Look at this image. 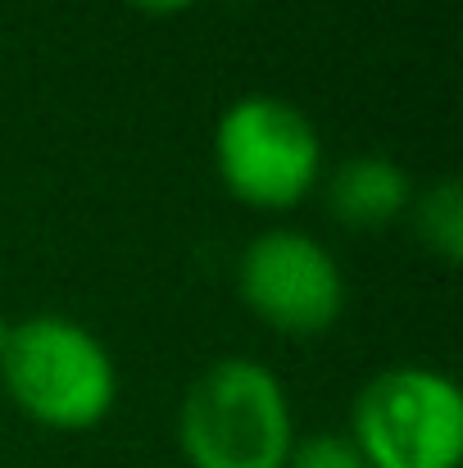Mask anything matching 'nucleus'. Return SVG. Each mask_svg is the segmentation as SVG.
<instances>
[{
  "label": "nucleus",
  "instance_id": "obj_3",
  "mask_svg": "<svg viewBox=\"0 0 463 468\" xmlns=\"http://www.w3.org/2000/svg\"><path fill=\"white\" fill-rule=\"evenodd\" d=\"M214 168L232 200L264 214L296 209L322 177V137L300 105L241 96L214 123Z\"/></svg>",
  "mask_w": 463,
  "mask_h": 468
},
{
  "label": "nucleus",
  "instance_id": "obj_8",
  "mask_svg": "<svg viewBox=\"0 0 463 468\" xmlns=\"http://www.w3.org/2000/svg\"><path fill=\"white\" fill-rule=\"evenodd\" d=\"M282 468H368L359 446L345 432H309L291 441V455Z\"/></svg>",
  "mask_w": 463,
  "mask_h": 468
},
{
  "label": "nucleus",
  "instance_id": "obj_9",
  "mask_svg": "<svg viewBox=\"0 0 463 468\" xmlns=\"http://www.w3.org/2000/svg\"><path fill=\"white\" fill-rule=\"evenodd\" d=\"M132 9H142V14H151V18H168V14H182V9H191L195 0H128Z\"/></svg>",
  "mask_w": 463,
  "mask_h": 468
},
{
  "label": "nucleus",
  "instance_id": "obj_1",
  "mask_svg": "<svg viewBox=\"0 0 463 468\" xmlns=\"http://www.w3.org/2000/svg\"><path fill=\"white\" fill-rule=\"evenodd\" d=\"M0 382L23 419L50 432L100 428L119 400V368L105 341L64 314L9 323L0 346Z\"/></svg>",
  "mask_w": 463,
  "mask_h": 468
},
{
  "label": "nucleus",
  "instance_id": "obj_7",
  "mask_svg": "<svg viewBox=\"0 0 463 468\" xmlns=\"http://www.w3.org/2000/svg\"><path fill=\"white\" fill-rule=\"evenodd\" d=\"M409 218H414V237H418L446 269H455L463 255V186H459V177H437L432 186L414 191Z\"/></svg>",
  "mask_w": 463,
  "mask_h": 468
},
{
  "label": "nucleus",
  "instance_id": "obj_5",
  "mask_svg": "<svg viewBox=\"0 0 463 468\" xmlns=\"http://www.w3.org/2000/svg\"><path fill=\"white\" fill-rule=\"evenodd\" d=\"M246 310L282 336H322L345 310V273L336 255L296 228H268L237 260Z\"/></svg>",
  "mask_w": 463,
  "mask_h": 468
},
{
  "label": "nucleus",
  "instance_id": "obj_6",
  "mask_svg": "<svg viewBox=\"0 0 463 468\" xmlns=\"http://www.w3.org/2000/svg\"><path fill=\"white\" fill-rule=\"evenodd\" d=\"M414 191L418 186L405 173V164L377 155V151H363V155H350L331 168L322 196H327V214L345 232H382L409 214Z\"/></svg>",
  "mask_w": 463,
  "mask_h": 468
},
{
  "label": "nucleus",
  "instance_id": "obj_2",
  "mask_svg": "<svg viewBox=\"0 0 463 468\" xmlns=\"http://www.w3.org/2000/svg\"><path fill=\"white\" fill-rule=\"evenodd\" d=\"M291 441V396L259 359H218L182 396L177 446L191 468H282Z\"/></svg>",
  "mask_w": 463,
  "mask_h": 468
},
{
  "label": "nucleus",
  "instance_id": "obj_4",
  "mask_svg": "<svg viewBox=\"0 0 463 468\" xmlns=\"http://www.w3.org/2000/svg\"><path fill=\"white\" fill-rule=\"evenodd\" d=\"M345 437L368 468H459L463 391L450 373L395 364L354 396Z\"/></svg>",
  "mask_w": 463,
  "mask_h": 468
}]
</instances>
